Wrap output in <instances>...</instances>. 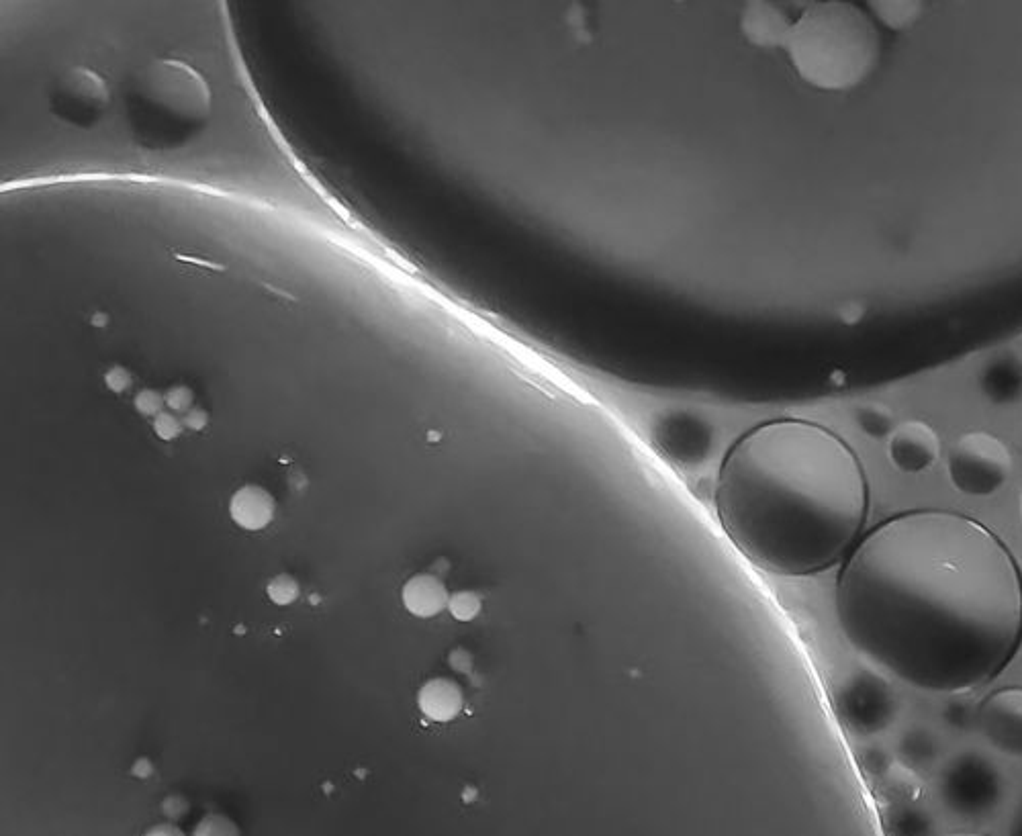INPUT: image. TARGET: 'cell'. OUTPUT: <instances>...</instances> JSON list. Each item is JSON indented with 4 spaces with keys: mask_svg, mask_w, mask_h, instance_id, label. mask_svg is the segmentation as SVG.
Returning <instances> with one entry per match:
<instances>
[{
    "mask_svg": "<svg viewBox=\"0 0 1022 836\" xmlns=\"http://www.w3.org/2000/svg\"><path fill=\"white\" fill-rule=\"evenodd\" d=\"M105 383H107V387H109L113 393H125V391L131 387L133 377H131V373H129L127 368H123V366H113V368L109 370V373L105 375Z\"/></svg>",
    "mask_w": 1022,
    "mask_h": 836,
    "instance_id": "28",
    "label": "cell"
},
{
    "mask_svg": "<svg viewBox=\"0 0 1022 836\" xmlns=\"http://www.w3.org/2000/svg\"><path fill=\"white\" fill-rule=\"evenodd\" d=\"M879 794L894 804H916L922 798V783L910 767L894 763L892 769L879 777Z\"/></svg>",
    "mask_w": 1022,
    "mask_h": 836,
    "instance_id": "17",
    "label": "cell"
},
{
    "mask_svg": "<svg viewBox=\"0 0 1022 836\" xmlns=\"http://www.w3.org/2000/svg\"><path fill=\"white\" fill-rule=\"evenodd\" d=\"M166 399V407L172 411V413H189L193 407V401H195V395L189 387L184 385H178V387H172L168 389V393L164 395Z\"/></svg>",
    "mask_w": 1022,
    "mask_h": 836,
    "instance_id": "25",
    "label": "cell"
},
{
    "mask_svg": "<svg viewBox=\"0 0 1022 836\" xmlns=\"http://www.w3.org/2000/svg\"><path fill=\"white\" fill-rule=\"evenodd\" d=\"M894 757L890 751H886L884 747H867L861 755H859V765L863 769L865 775L873 777V779H879L884 777L892 765H894Z\"/></svg>",
    "mask_w": 1022,
    "mask_h": 836,
    "instance_id": "21",
    "label": "cell"
},
{
    "mask_svg": "<svg viewBox=\"0 0 1022 836\" xmlns=\"http://www.w3.org/2000/svg\"><path fill=\"white\" fill-rule=\"evenodd\" d=\"M836 616L873 665L933 693L992 683L1022 646V569L986 524L910 509L869 530L836 577Z\"/></svg>",
    "mask_w": 1022,
    "mask_h": 836,
    "instance_id": "1",
    "label": "cell"
},
{
    "mask_svg": "<svg viewBox=\"0 0 1022 836\" xmlns=\"http://www.w3.org/2000/svg\"><path fill=\"white\" fill-rule=\"evenodd\" d=\"M855 424L871 440H888L898 426L894 409L879 401L863 403L855 413Z\"/></svg>",
    "mask_w": 1022,
    "mask_h": 836,
    "instance_id": "18",
    "label": "cell"
},
{
    "mask_svg": "<svg viewBox=\"0 0 1022 836\" xmlns=\"http://www.w3.org/2000/svg\"><path fill=\"white\" fill-rule=\"evenodd\" d=\"M943 836H990V834L973 832V830H959V832H949V834H943Z\"/></svg>",
    "mask_w": 1022,
    "mask_h": 836,
    "instance_id": "34",
    "label": "cell"
},
{
    "mask_svg": "<svg viewBox=\"0 0 1022 836\" xmlns=\"http://www.w3.org/2000/svg\"><path fill=\"white\" fill-rule=\"evenodd\" d=\"M266 591L270 601H274L276 606H291L299 597V583L291 575H276L274 579H270Z\"/></svg>",
    "mask_w": 1022,
    "mask_h": 836,
    "instance_id": "23",
    "label": "cell"
},
{
    "mask_svg": "<svg viewBox=\"0 0 1022 836\" xmlns=\"http://www.w3.org/2000/svg\"><path fill=\"white\" fill-rule=\"evenodd\" d=\"M111 101L105 80L88 68L66 72L54 92V113L76 125H92L103 117Z\"/></svg>",
    "mask_w": 1022,
    "mask_h": 836,
    "instance_id": "8",
    "label": "cell"
},
{
    "mask_svg": "<svg viewBox=\"0 0 1022 836\" xmlns=\"http://www.w3.org/2000/svg\"><path fill=\"white\" fill-rule=\"evenodd\" d=\"M184 428L189 430H195V432H201L207 428L209 424V413L205 409H199V407H193L189 413H184Z\"/></svg>",
    "mask_w": 1022,
    "mask_h": 836,
    "instance_id": "29",
    "label": "cell"
},
{
    "mask_svg": "<svg viewBox=\"0 0 1022 836\" xmlns=\"http://www.w3.org/2000/svg\"><path fill=\"white\" fill-rule=\"evenodd\" d=\"M483 610V599L475 591H458L450 595L448 612L458 622H473Z\"/></svg>",
    "mask_w": 1022,
    "mask_h": 836,
    "instance_id": "20",
    "label": "cell"
},
{
    "mask_svg": "<svg viewBox=\"0 0 1022 836\" xmlns=\"http://www.w3.org/2000/svg\"><path fill=\"white\" fill-rule=\"evenodd\" d=\"M146 836H187V834L174 824H156L154 828L148 830Z\"/></svg>",
    "mask_w": 1022,
    "mask_h": 836,
    "instance_id": "32",
    "label": "cell"
},
{
    "mask_svg": "<svg viewBox=\"0 0 1022 836\" xmlns=\"http://www.w3.org/2000/svg\"><path fill=\"white\" fill-rule=\"evenodd\" d=\"M401 599L409 614L417 618H434L448 608L450 595L438 575L422 573L407 579Z\"/></svg>",
    "mask_w": 1022,
    "mask_h": 836,
    "instance_id": "12",
    "label": "cell"
},
{
    "mask_svg": "<svg viewBox=\"0 0 1022 836\" xmlns=\"http://www.w3.org/2000/svg\"><path fill=\"white\" fill-rule=\"evenodd\" d=\"M716 512L732 544L761 571L810 577L847 559L869 514L857 452L826 426L779 417L724 454Z\"/></svg>",
    "mask_w": 1022,
    "mask_h": 836,
    "instance_id": "2",
    "label": "cell"
},
{
    "mask_svg": "<svg viewBox=\"0 0 1022 836\" xmlns=\"http://www.w3.org/2000/svg\"><path fill=\"white\" fill-rule=\"evenodd\" d=\"M133 403H135V409L139 413L146 415V417H154V420H156L160 413H164V407H166L164 395H160L154 389H142V391L135 395Z\"/></svg>",
    "mask_w": 1022,
    "mask_h": 836,
    "instance_id": "24",
    "label": "cell"
},
{
    "mask_svg": "<svg viewBox=\"0 0 1022 836\" xmlns=\"http://www.w3.org/2000/svg\"><path fill=\"white\" fill-rule=\"evenodd\" d=\"M978 730L988 745L1008 757H1022V687L998 689L978 706Z\"/></svg>",
    "mask_w": 1022,
    "mask_h": 836,
    "instance_id": "7",
    "label": "cell"
},
{
    "mask_svg": "<svg viewBox=\"0 0 1022 836\" xmlns=\"http://www.w3.org/2000/svg\"><path fill=\"white\" fill-rule=\"evenodd\" d=\"M92 323H95V325H105L107 319H103V315H97L95 319H92Z\"/></svg>",
    "mask_w": 1022,
    "mask_h": 836,
    "instance_id": "35",
    "label": "cell"
},
{
    "mask_svg": "<svg viewBox=\"0 0 1022 836\" xmlns=\"http://www.w3.org/2000/svg\"><path fill=\"white\" fill-rule=\"evenodd\" d=\"M886 836H937L935 816L916 804H894L884 816Z\"/></svg>",
    "mask_w": 1022,
    "mask_h": 836,
    "instance_id": "16",
    "label": "cell"
},
{
    "mask_svg": "<svg viewBox=\"0 0 1022 836\" xmlns=\"http://www.w3.org/2000/svg\"><path fill=\"white\" fill-rule=\"evenodd\" d=\"M229 514L244 530H262L274 518V499L258 485H246L231 497Z\"/></svg>",
    "mask_w": 1022,
    "mask_h": 836,
    "instance_id": "15",
    "label": "cell"
},
{
    "mask_svg": "<svg viewBox=\"0 0 1022 836\" xmlns=\"http://www.w3.org/2000/svg\"><path fill=\"white\" fill-rule=\"evenodd\" d=\"M142 101L150 111H166L174 125H195L209 115L207 82L191 68L178 62H160L152 68L142 90Z\"/></svg>",
    "mask_w": 1022,
    "mask_h": 836,
    "instance_id": "6",
    "label": "cell"
},
{
    "mask_svg": "<svg viewBox=\"0 0 1022 836\" xmlns=\"http://www.w3.org/2000/svg\"><path fill=\"white\" fill-rule=\"evenodd\" d=\"M1010 836H1022V808L1016 812V816L1010 824Z\"/></svg>",
    "mask_w": 1022,
    "mask_h": 836,
    "instance_id": "33",
    "label": "cell"
},
{
    "mask_svg": "<svg viewBox=\"0 0 1022 836\" xmlns=\"http://www.w3.org/2000/svg\"><path fill=\"white\" fill-rule=\"evenodd\" d=\"M943 742L941 736L928 726H910L902 732L898 740V757L900 763L910 767L912 771H922L933 767L941 759Z\"/></svg>",
    "mask_w": 1022,
    "mask_h": 836,
    "instance_id": "14",
    "label": "cell"
},
{
    "mask_svg": "<svg viewBox=\"0 0 1022 836\" xmlns=\"http://www.w3.org/2000/svg\"><path fill=\"white\" fill-rule=\"evenodd\" d=\"M792 19L794 17H789L783 9L773 5H749L745 13H742L740 27L745 37L751 43L759 45V48L781 50L789 25H792Z\"/></svg>",
    "mask_w": 1022,
    "mask_h": 836,
    "instance_id": "11",
    "label": "cell"
},
{
    "mask_svg": "<svg viewBox=\"0 0 1022 836\" xmlns=\"http://www.w3.org/2000/svg\"><path fill=\"white\" fill-rule=\"evenodd\" d=\"M189 808H191V806H189L187 798L180 796V794H172V796H168V798L162 802V814H164L168 820H172V822H178V820H182L184 816H187V814H189Z\"/></svg>",
    "mask_w": 1022,
    "mask_h": 836,
    "instance_id": "27",
    "label": "cell"
},
{
    "mask_svg": "<svg viewBox=\"0 0 1022 836\" xmlns=\"http://www.w3.org/2000/svg\"><path fill=\"white\" fill-rule=\"evenodd\" d=\"M941 456V436L922 420H908L896 426L888 438V458L902 475L931 471Z\"/></svg>",
    "mask_w": 1022,
    "mask_h": 836,
    "instance_id": "10",
    "label": "cell"
},
{
    "mask_svg": "<svg viewBox=\"0 0 1022 836\" xmlns=\"http://www.w3.org/2000/svg\"><path fill=\"white\" fill-rule=\"evenodd\" d=\"M193 836H242L238 824L223 814H207L199 820Z\"/></svg>",
    "mask_w": 1022,
    "mask_h": 836,
    "instance_id": "22",
    "label": "cell"
},
{
    "mask_svg": "<svg viewBox=\"0 0 1022 836\" xmlns=\"http://www.w3.org/2000/svg\"><path fill=\"white\" fill-rule=\"evenodd\" d=\"M941 718L949 730L971 732L975 728V718H978V708L963 700H951L943 706Z\"/></svg>",
    "mask_w": 1022,
    "mask_h": 836,
    "instance_id": "19",
    "label": "cell"
},
{
    "mask_svg": "<svg viewBox=\"0 0 1022 836\" xmlns=\"http://www.w3.org/2000/svg\"><path fill=\"white\" fill-rule=\"evenodd\" d=\"M184 430V422L178 420V417L174 413H160L156 420H154V432L162 438V440H176Z\"/></svg>",
    "mask_w": 1022,
    "mask_h": 836,
    "instance_id": "26",
    "label": "cell"
},
{
    "mask_svg": "<svg viewBox=\"0 0 1022 836\" xmlns=\"http://www.w3.org/2000/svg\"><path fill=\"white\" fill-rule=\"evenodd\" d=\"M937 792L943 806L961 820H986L1004 804L1008 779L988 755L961 751L941 769Z\"/></svg>",
    "mask_w": 1022,
    "mask_h": 836,
    "instance_id": "3",
    "label": "cell"
},
{
    "mask_svg": "<svg viewBox=\"0 0 1022 836\" xmlns=\"http://www.w3.org/2000/svg\"><path fill=\"white\" fill-rule=\"evenodd\" d=\"M900 704L894 687L875 671L857 669L836 693V714L841 724L857 736L886 732L898 718Z\"/></svg>",
    "mask_w": 1022,
    "mask_h": 836,
    "instance_id": "5",
    "label": "cell"
},
{
    "mask_svg": "<svg viewBox=\"0 0 1022 836\" xmlns=\"http://www.w3.org/2000/svg\"><path fill=\"white\" fill-rule=\"evenodd\" d=\"M1014 460L1006 442L986 430L961 434L947 452L951 485L969 497H990L1006 487Z\"/></svg>",
    "mask_w": 1022,
    "mask_h": 836,
    "instance_id": "4",
    "label": "cell"
},
{
    "mask_svg": "<svg viewBox=\"0 0 1022 836\" xmlns=\"http://www.w3.org/2000/svg\"><path fill=\"white\" fill-rule=\"evenodd\" d=\"M448 663L458 673H469L471 667H473V657L464 648H456V650H452V653H450Z\"/></svg>",
    "mask_w": 1022,
    "mask_h": 836,
    "instance_id": "30",
    "label": "cell"
},
{
    "mask_svg": "<svg viewBox=\"0 0 1022 836\" xmlns=\"http://www.w3.org/2000/svg\"><path fill=\"white\" fill-rule=\"evenodd\" d=\"M131 773H133L135 777H139V779H148V777H152V775H154V765H152V761H150V759H137V761L133 763Z\"/></svg>",
    "mask_w": 1022,
    "mask_h": 836,
    "instance_id": "31",
    "label": "cell"
},
{
    "mask_svg": "<svg viewBox=\"0 0 1022 836\" xmlns=\"http://www.w3.org/2000/svg\"><path fill=\"white\" fill-rule=\"evenodd\" d=\"M417 706L434 722H452L464 708V693L456 681L438 677L417 693Z\"/></svg>",
    "mask_w": 1022,
    "mask_h": 836,
    "instance_id": "13",
    "label": "cell"
},
{
    "mask_svg": "<svg viewBox=\"0 0 1022 836\" xmlns=\"http://www.w3.org/2000/svg\"><path fill=\"white\" fill-rule=\"evenodd\" d=\"M973 389L990 407L1012 409L1022 403V356L1004 348L980 360L975 368Z\"/></svg>",
    "mask_w": 1022,
    "mask_h": 836,
    "instance_id": "9",
    "label": "cell"
}]
</instances>
